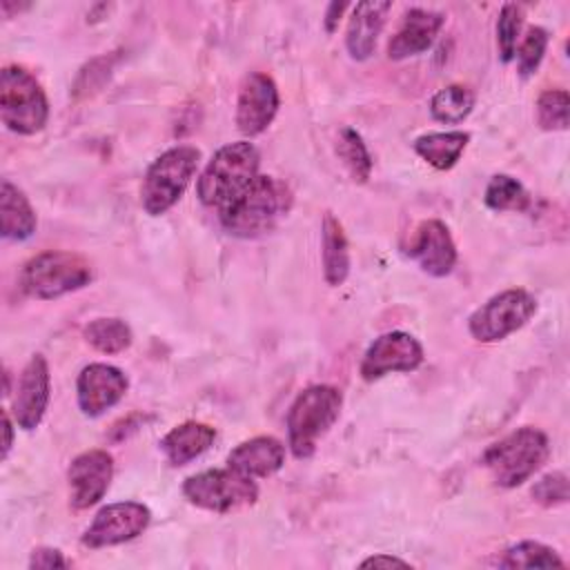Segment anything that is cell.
I'll return each instance as SVG.
<instances>
[{
  "label": "cell",
  "instance_id": "obj_24",
  "mask_svg": "<svg viewBox=\"0 0 570 570\" xmlns=\"http://www.w3.org/2000/svg\"><path fill=\"white\" fill-rule=\"evenodd\" d=\"M85 341L102 352V354H118L131 345V327L122 318H94L82 330Z\"/></svg>",
  "mask_w": 570,
  "mask_h": 570
},
{
  "label": "cell",
  "instance_id": "obj_21",
  "mask_svg": "<svg viewBox=\"0 0 570 570\" xmlns=\"http://www.w3.org/2000/svg\"><path fill=\"white\" fill-rule=\"evenodd\" d=\"M38 225L36 212L24 196L11 180L2 178L0 183V234L7 240H27L33 236Z\"/></svg>",
  "mask_w": 570,
  "mask_h": 570
},
{
  "label": "cell",
  "instance_id": "obj_5",
  "mask_svg": "<svg viewBox=\"0 0 570 570\" xmlns=\"http://www.w3.org/2000/svg\"><path fill=\"white\" fill-rule=\"evenodd\" d=\"M94 278L91 263L65 249H47L29 258L20 272V285L31 298L51 301L89 285Z\"/></svg>",
  "mask_w": 570,
  "mask_h": 570
},
{
  "label": "cell",
  "instance_id": "obj_16",
  "mask_svg": "<svg viewBox=\"0 0 570 570\" xmlns=\"http://www.w3.org/2000/svg\"><path fill=\"white\" fill-rule=\"evenodd\" d=\"M410 258L419 263V267L430 276H448L456 265V245L445 223L436 218L423 220L414 229V238L407 249Z\"/></svg>",
  "mask_w": 570,
  "mask_h": 570
},
{
  "label": "cell",
  "instance_id": "obj_30",
  "mask_svg": "<svg viewBox=\"0 0 570 570\" xmlns=\"http://www.w3.org/2000/svg\"><path fill=\"white\" fill-rule=\"evenodd\" d=\"M568 91L566 89H548L537 100V122L546 131L568 129Z\"/></svg>",
  "mask_w": 570,
  "mask_h": 570
},
{
  "label": "cell",
  "instance_id": "obj_13",
  "mask_svg": "<svg viewBox=\"0 0 570 570\" xmlns=\"http://www.w3.org/2000/svg\"><path fill=\"white\" fill-rule=\"evenodd\" d=\"M49 394H51L49 363L42 354H33L22 367V374L16 385V396L11 405L16 425L27 432L36 430L47 412Z\"/></svg>",
  "mask_w": 570,
  "mask_h": 570
},
{
  "label": "cell",
  "instance_id": "obj_25",
  "mask_svg": "<svg viewBox=\"0 0 570 570\" xmlns=\"http://www.w3.org/2000/svg\"><path fill=\"white\" fill-rule=\"evenodd\" d=\"M474 107V94L463 85H448L439 89L430 100V114L445 125L463 122Z\"/></svg>",
  "mask_w": 570,
  "mask_h": 570
},
{
  "label": "cell",
  "instance_id": "obj_14",
  "mask_svg": "<svg viewBox=\"0 0 570 570\" xmlns=\"http://www.w3.org/2000/svg\"><path fill=\"white\" fill-rule=\"evenodd\" d=\"M127 387L129 381L116 365L89 363L80 370L76 381L78 407L85 416H100L125 396Z\"/></svg>",
  "mask_w": 570,
  "mask_h": 570
},
{
  "label": "cell",
  "instance_id": "obj_32",
  "mask_svg": "<svg viewBox=\"0 0 570 570\" xmlns=\"http://www.w3.org/2000/svg\"><path fill=\"white\" fill-rule=\"evenodd\" d=\"M532 497L546 508L563 505L568 501V476L563 472H550L541 476L532 488Z\"/></svg>",
  "mask_w": 570,
  "mask_h": 570
},
{
  "label": "cell",
  "instance_id": "obj_34",
  "mask_svg": "<svg viewBox=\"0 0 570 570\" xmlns=\"http://www.w3.org/2000/svg\"><path fill=\"white\" fill-rule=\"evenodd\" d=\"M392 566H401V568H407L410 563L399 559V557H392V554H374L365 561H361V568H392Z\"/></svg>",
  "mask_w": 570,
  "mask_h": 570
},
{
  "label": "cell",
  "instance_id": "obj_3",
  "mask_svg": "<svg viewBox=\"0 0 570 570\" xmlns=\"http://www.w3.org/2000/svg\"><path fill=\"white\" fill-rule=\"evenodd\" d=\"M343 394L334 385L305 387L287 410V443L296 459H309L318 441L336 423Z\"/></svg>",
  "mask_w": 570,
  "mask_h": 570
},
{
  "label": "cell",
  "instance_id": "obj_26",
  "mask_svg": "<svg viewBox=\"0 0 570 570\" xmlns=\"http://www.w3.org/2000/svg\"><path fill=\"white\" fill-rule=\"evenodd\" d=\"M483 200L494 212H525L530 207L528 189L508 174H497L490 178Z\"/></svg>",
  "mask_w": 570,
  "mask_h": 570
},
{
  "label": "cell",
  "instance_id": "obj_8",
  "mask_svg": "<svg viewBox=\"0 0 570 570\" xmlns=\"http://www.w3.org/2000/svg\"><path fill=\"white\" fill-rule=\"evenodd\" d=\"M183 494L196 508L225 514L256 503L258 485L254 479L227 465L187 476L183 483Z\"/></svg>",
  "mask_w": 570,
  "mask_h": 570
},
{
  "label": "cell",
  "instance_id": "obj_27",
  "mask_svg": "<svg viewBox=\"0 0 570 570\" xmlns=\"http://www.w3.org/2000/svg\"><path fill=\"white\" fill-rule=\"evenodd\" d=\"M503 568H566V561L546 543L539 541H519L517 546L508 548L503 552V559L499 561Z\"/></svg>",
  "mask_w": 570,
  "mask_h": 570
},
{
  "label": "cell",
  "instance_id": "obj_10",
  "mask_svg": "<svg viewBox=\"0 0 570 570\" xmlns=\"http://www.w3.org/2000/svg\"><path fill=\"white\" fill-rule=\"evenodd\" d=\"M151 512L138 501H118L100 508L82 534V546L107 548L136 539L147 530Z\"/></svg>",
  "mask_w": 570,
  "mask_h": 570
},
{
  "label": "cell",
  "instance_id": "obj_19",
  "mask_svg": "<svg viewBox=\"0 0 570 570\" xmlns=\"http://www.w3.org/2000/svg\"><path fill=\"white\" fill-rule=\"evenodd\" d=\"M390 9L392 2L387 0H367L354 7L345 36V47L354 60H367L374 53Z\"/></svg>",
  "mask_w": 570,
  "mask_h": 570
},
{
  "label": "cell",
  "instance_id": "obj_29",
  "mask_svg": "<svg viewBox=\"0 0 570 570\" xmlns=\"http://www.w3.org/2000/svg\"><path fill=\"white\" fill-rule=\"evenodd\" d=\"M521 24H523L521 7L514 2L503 4L499 11V20H497V47H499V56L503 62L514 60Z\"/></svg>",
  "mask_w": 570,
  "mask_h": 570
},
{
  "label": "cell",
  "instance_id": "obj_28",
  "mask_svg": "<svg viewBox=\"0 0 570 570\" xmlns=\"http://www.w3.org/2000/svg\"><path fill=\"white\" fill-rule=\"evenodd\" d=\"M336 154L343 160V165L347 167L350 176L358 183H365L372 174V156L361 138V134L352 127H343L338 131V140H336Z\"/></svg>",
  "mask_w": 570,
  "mask_h": 570
},
{
  "label": "cell",
  "instance_id": "obj_20",
  "mask_svg": "<svg viewBox=\"0 0 570 570\" xmlns=\"http://www.w3.org/2000/svg\"><path fill=\"white\" fill-rule=\"evenodd\" d=\"M216 439V430L207 423L200 421H185L176 428H171L163 439H160V450L165 459L178 468L185 465L194 459H198L203 452L209 450V445Z\"/></svg>",
  "mask_w": 570,
  "mask_h": 570
},
{
  "label": "cell",
  "instance_id": "obj_9",
  "mask_svg": "<svg viewBox=\"0 0 570 570\" xmlns=\"http://www.w3.org/2000/svg\"><path fill=\"white\" fill-rule=\"evenodd\" d=\"M534 312L537 298L528 289H503L470 314L468 330L481 343H497L521 330Z\"/></svg>",
  "mask_w": 570,
  "mask_h": 570
},
{
  "label": "cell",
  "instance_id": "obj_11",
  "mask_svg": "<svg viewBox=\"0 0 570 570\" xmlns=\"http://www.w3.org/2000/svg\"><path fill=\"white\" fill-rule=\"evenodd\" d=\"M423 363V345L407 332H385L365 350L361 376L376 381L392 372H412Z\"/></svg>",
  "mask_w": 570,
  "mask_h": 570
},
{
  "label": "cell",
  "instance_id": "obj_12",
  "mask_svg": "<svg viewBox=\"0 0 570 570\" xmlns=\"http://www.w3.org/2000/svg\"><path fill=\"white\" fill-rule=\"evenodd\" d=\"M281 98L276 82L261 71H252L243 78L236 100V127L243 136H258L263 134L276 111H278Z\"/></svg>",
  "mask_w": 570,
  "mask_h": 570
},
{
  "label": "cell",
  "instance_id": "obj_23",
  "mask_svg": "<svg viewBox=\"0 0 570 570\" xmlns=\"http://www.w3.org/2000/svg\"><path fill=\"white\" fill-rule=\"evenodd\" d=\"M470 142V134L465 131H432V134H423L414 140V151L434 169H452L461 154L465 151Z\"/></svg>",
  "mask_w": 570,
  "mask_h": 570
},
{
  "label": "cell",
  "instance_id": "obj_31",
  "mask_svg": "<svg viewBox=\"0 0 570 570\" xmlns=\"http://www.w3.org/2000/svg\"><path fill=\"white\" fill-rule=\"evenodd\" d=\"M546 47H548V31L543 27H530L514 51L517 69L521 78H530L539 69Z\"/></svg>",
  "mask_w": 570,
  "mask_h": 570
},
{
  "label": "cell",
  "instance_id": "obj_18",
  "mask_svg": "<svg viewBox=\"0 0 570 570\" xmlns=\"http://www.w3.org/2000/svg\"><path fill=\"white\" fill-rule=\"evenodd\" d=\"M285 463V445L276 436H254L227 454V465L249 479H267Z\"/></svg>",
  "mask_w": 570,
  "mask_h": 570
},
{
  "label": "cell",
  "instance_id": "obj_1",
  "mask_svg": "<svg viewBox=\"0 0 570 570\" xmlns=\"http://www.w3.org/2000/svg\"><path fill=\"white\" fill-rule=\"evenodd\" d=\"M289 205L292 194L287 185L274 176L258 174L243 194L218 212V218L232 236L254 238L269 232L287 214Z\"/></svg>",
  "mask_w": 570,
  "mask_h": 570
},
{
  "label": "cell",
  "instance_id": "obj_33",
  "mask_svg": "<svg viewBox=\"0 0 570 570\" xmlns=\"http://www.w3.org/2000/svg\"><path fill=\"white\" fill-rule=\"evenodd\" d=\"M67 566L69 561L62 557V552L47 546L36 548L29 557V568L33 570H53V568H67Z\"/></svg>",
  "mask_w": 570,
  "mask_h": 570
},
{
  "label": "cell",
  "instance_id": "obj_35",
  "mask_svg": "<svg viewBox=\"0 0 570 570\" xmlns=\"http://www.w3.org/2000/svg\"><path fill=\"white\" fill-rule=\"evenodd\" d=\"M345 2H332L330 7H327V13H325V29L332 33L334 29H336V24H338V20H341V13L345 11Z\"/></svg>",
  "mask_w": 570,
  "mask_h": 570
},
{
  "label": "cell",
  "instance_id": "obj_7",
  "mask_svg": "<svg viewBox=\"0 0 570 570\" xmlns=\"http://www.w3.org/2000/svg\"><path fill=\"white\" fill-rule=\"evenodd\" d=\"M49 102L40 82L22 67L0 71V120L20 136H31L47 125Z\"/></svg>",
  "mask_w": 570,
  "mask_h": 570
},
{
  "label": "cell",
  "instance_id": "obj_17",
  "mask_svg": "<svg viewBox=\"0 0 570 570\" xmlns=\"http://www.w3.org/2000/svg\"><path fill=\"white\" fill-rule=\"evenodd\" d=\"M443 22H445V16L439 11L423 9V7L407 9L396 33L387 45V56L392 60H405L428 51L436 40Z\"/></svg>",
  "mask_w": 570,
  "mask_h": 570
},
{
  "label": "cell",
  "instance_id": "obj_15",
  "mask_svg": "<svg viewBox=\"0 0 570 570\" xmlns=\"http://www.w3.org/2000/svg\"><path fill=\"white\" fill-rule=\"evenodd\" d=\"M111 476L114 459L107 450H87L78 454L67 470L71 505L76 510H87L96 505L109 490Z\"/></svg>",
  "mask_w": 570,
  "mask_h": 570
},
{
  "label": "cell",
  "instance_id": "obj_6",
  "mask_svg": "<svg viewBox=\"0 0 570 570\" xmlns=\"http://www.w3.org/2000/svg\"><path fill=\"white\" fill-rule=\"evenodd\" d=\"M200 151L191 145H176L163 151L145 171L140 185V203L149 216L171 209L185 194L198 169Z\"/></svg>",
  "mask_w": 570,
  "mask_h": 570
},
{
  "label": "cell",
  "instance_id": "obj_2",
  "mask_svg": "<svg viewBox=\"0 0 570 570\" xmlns=\"http://www.w3.org/2000/svg\"><path fill=\"white\" fill-rule=\"evenodd\" d=\"M258 167L261 154L252 142L238 140L223 145L198 176V200L207 207H216L218 212L225 209L258 176Z\"/></svg>",
  "mask_w": 570,
  "mask_h": 570
},
{
  "label": "cell",
  "instance_id": "obj_4",
  "mask_svg": "<svg viewBox=\"0 0 570 570\" xmlns=\"http://www.w3.org/2000/svg\"><path fill=\"white\" fill-rule=\"evenodd\" d=\"M548 436L537 428H519L483 452V465L501 488H517L528 481L548 459Z\"/></svg>",
  "mask_w": 570,
  "mask_h": 570
},
{
  "label": "cell",
  "instance_id": "obj_22",
  "mask_svg": "<svg viewBox=\"0 0 570 570\" xmlns=\"http://www.w3.org/2000/svg\"><path fill=\"white\" fill-rule=\"evenodd\" d=\"M321 256H323V276L327 285L338 287L345 283L350 274V245L338 218L330 212L323 218V236H321Z\"/></svg>",
  "mask_w": 570,
  "mask_h": 570
},
{
  "label": "cell",
  "instance_id": "obj_36",
  "mask_svg": "<svg viewBox=\"0 0 570 570\" xmlns=\"http://www.w3.org/2000/svg\"><path fill=\"white\" fill-rule=\"evenodd\" d=\"M2 432H4V441H2V459L9 456L11 443H13V423L9 419L7 412H2Z\"/></svg>",
  "mask_w": 570,
  "mask_h": 570
}]
</instances>
